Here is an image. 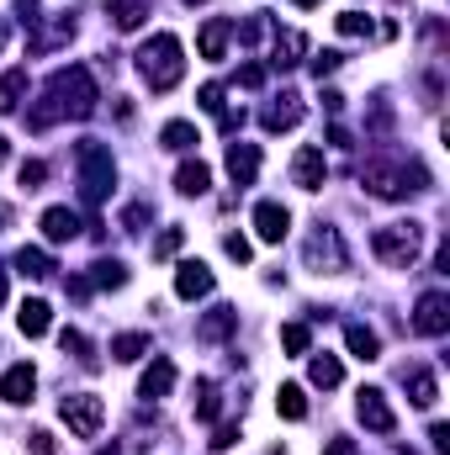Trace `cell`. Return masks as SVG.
<instances>
[{"mask_svg":"<svg viewBox=\"0 0 450 455\" xmlns=\"http://www.w3.org/2000/svg\"><path fill=\"white\" fill-rule=\"evenodd\" d=\"M181 243H186V233H181V228H165V233L154 238V254L170 259V254H181Z\"/></svg>","mask_w":450,"mask_h":455,"instance_id":"37","label":"cell"},{"mask_svg":"<svg viewBox=\"0 0 450 455\" xmlns=\"http://www.w3.org/2000/svg\"><path fill=\"white\" fill-rule=\"evenodd\" d=\"M59 116H64V112H59V101H53V96H43V101L27 112V127H32V132H43V127H53Z\"/></svg>","mask_w":450,"mask_h":455,"instance_id":"34","label":"cell"},{"mask_svg":"<svg viewBox=\"0 0 450 455\" xmlns=\"http://www.w3.org/2000/svg\"><path fill=\"white\" fill-rule=\"evenodd\" d=\"M143 11H149L143 0H112V11H107V16H112L117 32H138V27H143Z\"/></svg>","mask_w":450,"mask_h":455,"instance_id":"27","label":"cell"},{"mask_svg":"<svg viewBox=\"0 0 450 455\" xmlns=\"http://www.w3.org/2000/svg\"><path fill=\"white\" fill-rule=\"evenodd\" d=\"M207 186H213V170H207L202 159H186V164L175 170V191H181V196H202Z\"/></svg>","mask_w":450,"mask_h":455,"instance_id":"20","label":"cell"},{"mask_svg":"<svg viewBox=\"0 0 450 455\" xmlns=\"http://www.w3.org/2000/svg\"><path fill=\"white\" fill-rule=\"evenodd\" d=\"M138 75L154 85V91H175L186 80V48L175 32H154L143 48H138Z\"/></svg>","mask_w":450,"mask_h":455,"instance_id":"1","label":"cell"},{"mask_svg":"<svg viewBox=\"0 0 450 455\" xmlns=\"http://www.w3.org/2000/svg\"><path fill=\"white\" fill-rule=\"evenodd\" d=\"M302 254H308V265H313V270H324V275H339V270L350 265L344 238H339L334 228H318V233L308 238V249H302Z\"/></svg>","mask_w":450,"mask_h":455,"instance_id":"8","label":"cell"},{"mask_svg":"<svg viewBox=\"0 0 450 455\" xmlns=\"http://www.w3.org/2000/svg\"><path fill=\"white\" fill-rule=\"evenodd\" d=\"M101 455H117V451H101Z\"/></svg>","mask_w":450,"mask_h":455,"instance_id":"53","label":"cell"},{"mask_svg":"<svg viewBox=\"0 0 450 455\" xmlns=\"http://www.w3.org/2000/svg\"><path fill=\"white\" fill-rule=\"evenodd\" d=\"M414 329L424 334V339H440L450 329V297L446 291H424L419 297V307H414Z\"/></svg>","mask_w":450,"mask_h":455,"instance_id":"9","label":"cell"},{"mask_svg":"<svg viewBox=\"0 0 450 455\" xmlns=\"http://www.w3.org/2000/svg\"><path fill=\"white\" fill-rule=\"evenodd\" d=\"M202 107H207L213 116L223 112V85H202Z\"/></svg>","mask_w":450,"mask_h":455,"instance_id":"43","label":"cell"},{"mask_svg":"<svg viewBox=\"0 0 450 455\" xmlns=\"http://www.w3.org/2000/svg\"><path fill=\"white\" fill-rule=\"evenodd\" d=\"M48 96L59 101V112L75 116V122H85V116L96 112V101H101V91H96V75H91L85 64H69V69H59V75L48 80Z\"/></svg>","mask_w":450,"mask_h":455,"instance_id":"2","label":"cell"},{"mask_svg":"<svg viewBox=\"0 0 450 455\" xmlns=\"http://www.w3.org/2000/svg\"><path fill=\"white\" fill-rule=\"evenodd\" d=\"M48 323H53V307H48L43 297H27V302L16 307V329H21L27 339H43V334H48Z\"/></svg>","mask_w":450,"mask_h":455,"instance_id":"14","label":"cell"},{"mask_svg":"<svg viewBox=\"0 0 450 455\" xmlns=\"http://www.w3.org/2000/svg\"><path fill=\"white\" fill-rule=\"evenodd\" d=\"M223 249H228V259H238V265H244V259H249V254H254V249H249V238H244V233H228V238H223Z\"/></svg>","mask_w":450,"mask_h":455,"instance_id":"40","label":"cell"},{"mask_svg":"<svg viewBox=\"0 0 450 455\" xmlns=\"http://www.w3.org/2000/svg\"><path fill=\"white\" fill-rule=\"evenodd\" d=\"M186 5H207V0H186Z\"/></svg>","mask_w":450,"mask_h":455,"instance_id":"51","label":"cell"},{"mask_svg":"<svg viewBox=\"0 0 450 455\" xmlns=\"http://www.w3.org/2000/svg\"><path fill=\"white\" fill-rule=\"evenodd\" d=\"M91 286H101V291L127 286V265H122V259H96V265H91Z\"/></svg>","mask_w":450,"mask_h":455,"instance_id":"29","label":"cell"},{"mask_svg":"<svg viewBox=\"0 0 450 455\" xmlns=\"http://www.w3.org/2000/svg\"><path fill=\"white\" fill-rule=\"evenodd\" d=\"M297 122H302V101H297V96H281L276 107H265V116H260L265 132H286V127H297Z\"/></svg>","mask_w":450,"mask_h":455,"instance_id":"18","label":"cell"},{"mask_svg":"<svg viewBox=\"0 0 450 455\" xmlns=\"http://www.w3.org/2000/svg\"><path fill=\"white\" fill-rule=\"evenodd\" d=\"M233 440H238V429H233V424H223V429H218V440H213V451H228Z\"/></svg>","mask_w":450,"mask_h":455,"instance_id":"45","label":"cell"},{"mask_svg":"<svg viewBox=\"0 0 450 455\" xmlns=\"http://www.w3.org/2000/svg\"><path fill=\"white\" fill-rule=\"evenodd\" d=\"M159 143H165V148H175V154H186V148L197 143V127H191V122H165Z\"/></svg>","mask_w":450,"mask_h":455,"instance_id":"31","label":"cell"},{"mask_svg":"<svg viewBox=\"0 0 450 455\" xmlns=\"http://www.w3.org/2000/svg\"><path fill=\"white\" fill-rule=\"evenodd\" d=\"M302 53H308V37H302V32H281L270 64H276V69H292V64H302Z\"/></svg>","mask_w":450,"mask_h":455,"instance_id":"24","label":"cell"},{"mask_svg":"<svg viewBox=\"0 0 450 455\" xmlns=\"http://www.w3.org/2000/svg\"><path fill=\"white\" fill-rule=\"evenodd\" d=\"M75 164H80V196L96 207V202H107L117 186V159L107 143H96V138H85L80 148H75Z\"/></svg>","mask_w":450,"mask_h":455,"instance_id":"3","label":"cell"},{"mask_svg":"<svg viewBox=\"0 0 450 455\" xmlns=\"http://www.w3.org/2000/svg\"><path fill=\"white\" fill-rule=\"evenodd\" d=\"M59 419L69 424L75 440H96L101 424H107V403H101L96 392H69V397L59 403Z\"/></svg>","mask_w":450,"mask_h":455,"instance_id":"6","label":"cell"},{"mask_svg":"<svg viewBox=\"0 0 450 455\" xmlns=\"http://www.w3.org/2000/svg\"><path fill=\"white\" fill-rule=\"evenodd\" d=\"M228 37H233V21H223V16H213L207 27H202V37H197V48H202V59H223V48H228Z\"/></svg>","mask_w":450,"mask_h":455,"instance_id":"19","label":"cell"},{"mask_svg":"<svg viewBox=\"0 0 450 455\" xmlns=\"http://www.w3.org/2000/svg\"><path fill=\"white\" fill-rule=\"evenodd\" d=\"M11 265H16V275H27V281H48V275H53L48 249H32V243H27V249H16V259H11Z\"/></svg>","mask_w":450,"mask_h":455,"instance_id":"21","label":"cell"},{"mask_svg":"<svg viewBox=\"0 0 450 455\" xmlns=\"http://www.w3.org/2000/svg\"><path fill=\"white\" fill-rule=\"evenodd\" d=\"M355 413H360V424H366L371 435H392V429H398V413H392V403H387L382 387H360V392H355Z\"/></svg>","mask_w":450,"mask_h":455,"instance_id":"7","label":"cell"},{"mask_svg":"<svg viewBox=\"0 0 450 455\" xmlns=\"http://www.w3.org/2000/svg\"><path fill=\"white\" fill-rule=\"evenodd\" d=\"M292 5H302V11H313V5H318V0H292Z\"/></svg>","mask_w":450,"mask_h":455,"instance_id":"49","label":"cell"},{"mask_svg":"<svg viewBox=\"0 0 450 455\" xmlns=\"http://www.w3.org/2000/svg\"><path fill=\"white\" fill-rule=\"evenodd\" d=\"M27 96V69H5L0 75V116H11Z\"/></svg>","mask_w":450,"mask_h":455,"instance_id":"23","label":"cell"},{"mask_svg":"<svg viewBox=\"0 0 450 455\" xmlns=\"http://www.w3.org/2000/svg\"><path fill=\"white\" fill-rule=\"evenodd\" d=\"M339 64H344V53H334V48H324V53H313V75L324 80V75H334Z\"/></svg>","mask_w":450,"mask_h":455,"instance_id":"39","label":"cell"},{"mask_svg":"<svg viewBox=\"0 0 450 455\" xmlns=\"http://www.w3.org/2000/svg\"><path fill=\"white\" fill-rule=\"evenodd\" d=\"M80 233V212H69V207H48L43 212V238L48 243H69Z\"/></svg>","mask_w":450,"mask_h":455,"instance_id":"17","label":"cell"},{"mask_svg":"<svg viewBox=\"0 0 450 455\" xmlns=\"http://www.w3.org/2000/svg\"><path fill=\"white\" fill-rule=\"evenodd\" d=\"M339 32H344V37H371V16L344 11V16H339Z\"/></svg>","mask_w":450,"mask_h":455,"instance_id":"36","label":"cell"},{"mask_svg":"<svg viewBox=\"0 0 450 455\" xmlns=\"http://www.w3.org/2000/svg\"><path fill=\"white\" fill-rule=\"evenodd\" d=\"M286 228H292V212H286L281 202H260V207H254V233H260L265 243H281Z\"/></svg>","mask_w":450,"mask_h":455,"instance_id":"13","label":"cell"},{"mask_svg":"<svg viewBox=\"0 0 450 455\" xmlns=\"http://www.w3.org/2000/svg\"><path fill=\"white\" fill-rule=\"evenodd\" d=\"M430 440H435V451H440V455L450 451V429H446V424H435V429H430Z\"/></svg>","mask_w":450,"mask_h":455,"instance_id":"46","label":"cell"},{"mask_svg":"<svg viewBox=\"0 0 450 455\" xmlns=\"http://www.w3.org/2000/svg\"><path fill=\"white\" fill-rule=\"evenodd\" d=\"M59 344H64V349H75V355H85V349H91V344H85V334H80V329H64V334H59Z\"/></svg>","mask_w":450,"mask_h":455,"instance_id":"44","label":"cell"},{"mask_svg":"<svg viewBox=\"0 0 450 455\" xmlns=\"http://www.w3.org/2000/svg\"><path fill=\"white\" fill-rule=\"evenodd\" d=\"M366 186L376 196H408V191H430L424 164H366Z\"/></svg>","mask_w":450,"mask_h":455,"instance_id":"5","label":"cell"},{"mask_svg":"<svg viewBox=\"0 0 450 455\" xmlns=\"http://www.w3.org/2000/svg\"><path fill=\"white\" fill-rule=\"evenodd\" d=\"M228 175H233V186H254V175H260V143H228Z\"/></svg>","mask_w":450,"mask_h":455,"instance_id":"12","label":"cell"},{"mask_svg":"<svg viewBox=\"0 0 450 455\" xmlns=\"http://www.w3.org/2000/svg\"><path fill=\"white\" fill-rule=\"evenodd\" d=\"M281 349H286V355H308V349H313V329H308V323H286V329H281Z\"/></svg>","mask_w":450,"mask_h":455,"instance_id":"32","label":"cell"},{"mask_svg":"<svg viewBox=\"0 0 450 455\" xmlns=\"http://www.w3.org/2000/svg\"><path fill=\"white\" fill-rule=\"evenodd\" d=\"M43 180H48V164H43V159H27V164H21V186H27V191H37Z\"/></svg>","mask_w":450,"mask_h":455,"instance_id":"38","label":"cell"},{"mask_svg":"<svg viewBox=\"0 0 450 455\" xmlns=\"http://www.w3.org/2000/svg\"><path fill=\"white\" fill-rule=\"evenodd\" d=\"M0 48H5V27H0Z\"/></svg>","mask_w":450,"mask_h":455,"instance_id":"52","label":"cell"},{"mask_svg":"<svg viewBox=\"0 0 450 455\" xmlns=\"http://www.w3.org/2000/svg\"><path fill=\"white\" fill-rule=\"evenodd\" d=\"M419 249H424V223H387L371 233V254L382 259V265H392V270H408L414 259H419Z\"/></svg>","mask_w":450,"mask_h":455,"instance_id":"4","label":"cell"},{"mask_svg":"<svg viewBox=\"0 0 450 455\" xmlns=\"http://www.w3.org/2000/svg\"><path fill=\"white\" fill-rule=\"evenodd\" d=\"M308 376H313V387H324V392H329V387H339V381H344V365H339L334 355H313Z\"/></svg>","mask_w":450,"mask_h":455,"instance_id":"30","label":"cell"},{"mask_svg":"<svg viewBox=\"0 0 450 455\" xmlns=\"http://www.w3.org/2000/svg\"><path fill=\"white\" fill-rule=\"evenodd\" d=\"M170 387H175V365L170 360H154L143 371V381H138V397L143 403H159V397H170Z\"/></svg>","mask_w":450,"mask_h":455,"instance_id":"16","label":"cell"},{"mask_svg":"<svg viewBox=\"0 0 450 455\" xmlns=\"http://www.w3.org/2000/svg\"><path fill=\"white\" fill-rule=\"evenodd\" d=\"M0 302H5V270H0Z\"/></svg>","mask_w":450,"mask_h":455,"instance_id":"50","label":"cell"},{"mask_svg":"<svg viewBox=\"0 0 450 455\" xmlns=\"http://www.w3.org/2000/svg\"><path fill=\"white\" fill-rule=\"evenodd\" d=\"M292 180L302 186V191H324V180H329V159H324V148H297L292 154Z\"/></svg>","mask_w":450,"mask_h":455,"instance_id":"11","label":"cell"},{"mask_svg":"<svg viewBox=\"0 0 450 455\" xmlns=\"http://www.w3.org/2000/svg\"><path fill=\"white\" fill-rule=\"evenodd\" d=\"M213 286H218V275H213L202 259H181V265H175V297H181V302L213 297Z\"/></svg>","mask_w":450,"mask_h":455,"instance_id":"10","label":"cell"},{"mask_svg":"<svg viewBox=\"0 0 450 455\" xmlns=\"http://www.w3.org/2000/svg\"><path fill=\"white\" fill-rule=\"evenodd\" d=\"M238 85H244V91H260V85H265V64H244V69H238Z\"/></svg>","mask_w":450,"mask_h":455,"instance_id":"41","label":"cell"},{"mask_svg":"<svg viewBox=\"0 0 450 455\" xmlns=\"http://www.w3.org/2000/svg\"><path fill=\"white\" fill-rule=\"evenodd\" d=\"M435 397H440L435 371H414V376H408V403H414V408H435Z\"/></svg>","mask_w":450,"mask_h":455,"instance_id":"25","label":"cell"},{"mask_svg":"<svg viewBox=\"0 0 450 455\" xmlns=\"http://www.w3.org/2000/svg\"><path fill=\"white\" fill-rule=\"evenodd\" d=\"M27 445H32V455H53V435H48V429H32Z\"/></svg>","mask_w":450,"mask_h":455,"instance_id":"42","label":"cell"},{"mask_svg":"<svg viewBox=\"0 0 450 455\" xmlns=\"http://www.w3.org/2000/svg\"><path fill=\"white\" fill-rule=\"evenodd\" d=\"M197 419H218V387L213 381H197Z\"/></svg>","mask_w":450,"mask_h":455,"instance_id":"35","label":"cell"},{"mask_svg":"<svg viewBox=\"0 0 450 455\" xmlns=\"http://www.w3.org/2000/svg\"><path fill=\"white\" fill-rule=\"evenodd\" d=\"M276 413H281V419H292V424H302V419H308V397H302V387H292V381H286V387L276 392Z\"/></svg>","mask_w":450,"mask_h":455,"instance_id":"28","label":"cell"},{"mask_svg":"<svg viewBox=\"0 0 450 455\" xmlns=\"http://www.w3.org/2000/svg\"><path fill=\"white\" fill-rule=\"evenodd\" d=\"M324 455H355V445H350V440H334V445H329Z\"/></svg>","mask_w":450,"mask_h":455,"instance_id":"47","label":"cell"},{"mask_svg":"<svg viewBox=\"0 0 450 455\" xmlns=\"http://www.w3.org/2000/svg\"><path fill=\"white\" fill-rule=\"evenodd\" d=\"M344 344H350L355 360H376V355H382V339H376L366 323H350V329H344Z\"/></svg>","mask_w":450,"mask_h":455,"instance_id":"26","label":"cell"},{"mask_svg":"<svg viewBox=\"0 0 450 455\" xmlns=\"http://www.w3.org/2000/svg\"><path fill=\"white\" fill-rule=\"evenodd\" d=\"M32 392H37V371H32L27 360L0 376V397H5V403H32Z\"/></svg>","mask_w":450,"mask_h":455,"instance_id":"15","label":"cell"},{"mask_svg":"<svg viewBox=\"0 0 450 455\" xmlns=\"http://www.w3.org/2000/svg\"><path fill=\"white\" fill-rule=\"evenodd\" d=\"M233 329H238V313H233V307H213V313H207V318L197 323V339L218 344V339H228Z\"/></svg>","mask_w":450,"mask_h":455,"instance_id":"22","label":"cell"},{"mask_svg":"<svg viewBox=\"0 0 450 455\" xmlns=\"http://www.w3.org/2000/svg\"><path fill=\"white\" fill-rule=\"evenodd\" d=\"M5 159H11V148H5V138H0V164H5Z\"/></svg>","mask_w":450,"mask_h":455,"instance_id":"48","label":"cell"},{"mask_svg":"<svg viewBox=\"0 0 450 455\" xmlns=\"http://www.w3.org/2000/svg\"><path fill=\"white\" fill-rule=\"evenodd\" d=\"M149 355V334H117L112 339V360H138Z\"/></svg>","mask_w":450,"mask_h":455,"instance_id":"33","label":"cell"}]
</instances>
